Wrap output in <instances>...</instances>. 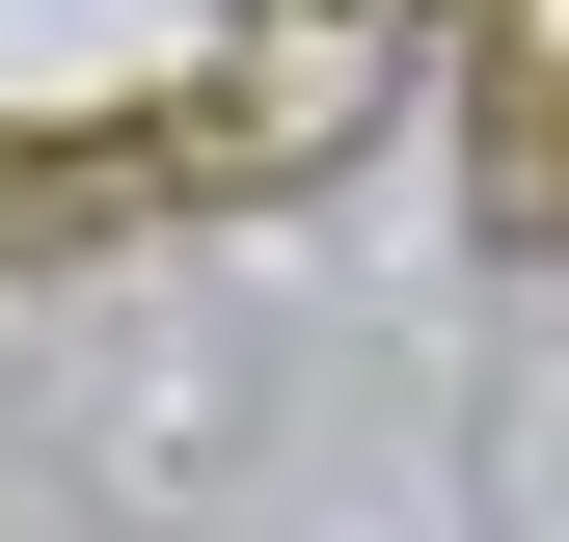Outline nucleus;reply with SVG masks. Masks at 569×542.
<instances>
[{"mask_svg": "<svg viewBox=\"0 0 569 542\" xmlns=\"http://www.w3.org/2000/svg\"><path fill=\"white\" fill-rule=\"evenodd\" d=\"M407 54V0H0V244L244 190Z\"/></svg>", "mask_w": 569, "mask_h": 542, "instance_id": "nucleus-1", "label": "nucleus"}]
</instances>
